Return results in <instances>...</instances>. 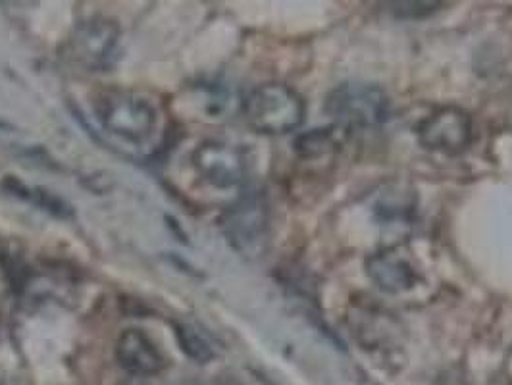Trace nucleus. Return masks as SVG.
Here are the masks:
<instances>
[{
  "instance_id": "nucleus-1",
  "label": "nucleus",
  "mask_w": 512,
  "mask_h": 385,
  "mask_svg": "<svg viewBox=\"0 0 512 385\" xmlns=\"http://www.w3.org/2000/svg\"><path fill=\"white\" fill-rule=\"evenodd\" d=\"M93 110L104 133L124 145L145 149L153 143L158 112L145 97L122 89H108L95 99Z\"/></svg>"
},
{
  "instance_id": "nucleus-2",
  "label": "nucleus",
  "mask_w": 512,
  "mask_h": 385,
  "mask_svg": "<svg viewBox=\"0 0 512 385\" xmlns=\"http://www.w3.org/2000/svg\"><path fill=\"white\" fill-rule=\"evenodd\" d=\"M324 112L343 131L378 128L389 120L391 99L380 85L347 81L330 91Z\"/></svg>"
},
{
  "instance_id": "nucleus-3",
  "label": "nucleus",
  "mask_w": 512,
  "mask_h": 385,
  "mask_svg": "<svg viewBox=\"0 0 512 385\" xmlns=\"http://www.w3.org/2000/svg\"><path fill=\"white\" fill-rule=\"evenodd\" d=\"M305 114L303 97L283 83L258 85L243 101L247 124L264 135H285L301 128Z\"/></svg>"
},
{
  "instance_id": "nucleus-4",
  "label": "nucleus",
  "mask_w": 512,
  "mask_h": 385,
  "mask_svg": "<svg viewBox=\"0 0 512 385\" xmlns=\"http://www.w3.org/2000/svg\"><path fill=\"white\" fill-rule=\"evenodd\" d=\"M268 228V203L255 189L243 193L224 214L226 237L243 257H258L266 249Z\"/></svg>"
},
{
  "instance_id": "nucleus-5",
  "label": "nucleus",
  "mask_w": 512,
  "mask_h": 385,
  "mask_svg": "<svg viewBox=\"0 0 512 385\" xmlns=\"http://www.w3.org/2000/svg\"><path fill=\"white\" fill-rule=\"evenodd\" d=\"M191 162L199 178L218 189L237 187L247 180L249 174V160L245 151L220 139L201 143L191 154Z\"/></svg>"
},
{
  "instance_id": "nucleus-6",
  "label": "nucleus",
  "mask_w": 512,
  "mask_h": 385,
  "mask_svg": "<svg viewBox=\"0 0 512 385\" xmlns=\"http://www.w3.org/2000/svg\"><path fill=\"white\" fill-rule=\"evenodd\" d=\"M416 137L432 153L455 156L472 143V120L459 106H443L418 124Z\"/></svg>"
},
{
  "instance_id": "nucleus-7",
  "label": "nucleus",
  "mask_w": 512,
  "mask_h": 385,
  "mask_svg": "<svg viewBox=\"0 0 512 385\" xmlns=\"http://www.w3.org/2000/svg\"><path fill=\"white\" fill-rule=\"evenodd\" d=\"M120 29L106 18H91L79 24L70 41V51L76 64L89 72L108 70L118 52Z\"/></svg>"
},
{
  "instance_id": "nucleus-8",
  "label": "nucleus",
  "mask_w": 512,
  "mask_h": 385,
  "mask_svg": "<svg viewBox=\"0 0 512 385\" xmlns=\"http://www.w3.org/2000/svg\"><path fill=\"white\" fill-rule=\"evenodd\" d=\"M366 274L380 291L389 295L410 291L420 282L416 266L412 264L409 255L399 251L397 247L382 249L368 257Z\"/></svg>"
},
{
  "instance_id": "nucleus-9",
  "label": "nucleus",
  "mask_w": 512,
  "mask_h": 385,
  "mask_svg": "<svg viewBox=\"0 0 512 385\" xmlns=\"http://www.w3.org/2000/svg\"><path fill=\"white\" fill-rule=\"evenodd\" d=\"M116 359L133 376H154L164 368V357L141 330H126L120 335Z\"/></svg>"
},
{
  "instance_id": "nucleus-10",
  "label": "nucleus",
  "mask_w": 512,
  "mask_h": 385,
  "mask_svg": "<svg viewBox=\"0 0 512 385\" xmlns=\"http://www.w3.org/2000/svg\"><path fill=\"white\" fill-rule=\"evenodd\" d=\"M343 143V129L332 126V128H318L301 133L295 139V153L303 158H318L324 154L333 153Z\"/></svg>"
},
{
  "instance_id": "nucleus-11",
  "label": "nucleus",
  "mask_w": 512,
  "mask_h": 385,
  "mask_svg": "<svg viewBox=\"0 0 512 385\" xmlns=\"http://www.w3.org/2000/svg\"><path fill=\"white\" fill-rule=\"evenodd\" d=\"M4 187H8L10 193H14L16 197H22L26 201H31L33 205L41 206V208L49 210V212L56 214V216L64 218V216L72 214L70 206L66 205L62 199L54 197L49 191H45V189H29L24 183H20V181L14 180V178H8V180L4 181Z\"/></svg>"
},
{
  "instance_id": "nucleus-12",
  "label": "nucleus",
  "mask_w": 512,
  "mask_h": 385,
  "mask_svg": "<svg viewBox=\"0 0 512 385\" xmlns=\"http://www.w3.org/2000/svg\"><path fill=\"white\" fill-rule=\"evenodd\" d=\"M176 335H178V341H180L181 351L189 359L203 362V364L210 359H214V351H212L210 343L206 341L205 335L195 332L189 326H176Z\"/></svg>"
},
{
  "instance_id": "nucleus-13",
  "label": "nucleus",
  "mask_w": 512,
  "mask_h": 385,
  "mask_svg": "<svg viewBox=\"0 0 512 385\" xmlns=\"http://www.w3.org/2000/svg\"><path fill=\"white\" fill-rule=\"evenodd\" d=\"M387 6L399 18H424L436 12L439 4L437 2H391Z\"/></svg>"
}]
</instances>
